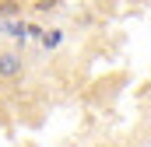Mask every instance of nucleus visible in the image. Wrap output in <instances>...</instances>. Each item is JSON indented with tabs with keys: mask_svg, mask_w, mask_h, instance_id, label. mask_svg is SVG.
Returning a JSON list of instances; mask_svg holds the SVG:
<instances>
[{
	"mask_svg": "<svg viewBox=\"0 0 151 147\" xmlns=\"http://www.w3.org/2000/svg\"><path fill=\"white\" fill-rule=\"evenodd\" d=\"M25 74V60L14 49H0V81H14Z\"/></svg>",
	"mask_w": 151,
	"mask_h": 147,
	"instance_id": "obj_1",
	"label": "nucleus"
},
{
	"mask_svg": "<svg viewBox=\"0 0 151 147\" xmlns=\"http://www.w3.org/2000/svg\"><path fill=\"white\" fill-rule=\"evenodd\" d=\"M42 46H49V49H53V46H60V32H53V35H42Z\"/></svg>",
	"mask_w": 151,
	"mask_h": 147,
	"instance_id": "obj_2",
	"label": "nucleus"
},
{
	"mask_svg": "<svg viewBox=\"0 0 151 147\" xmlns=\"http://www.w3.org/2000/svg\"><path fill=\"white\" fill-rule=\"evenodd\" d=\"M53 7H56V4H49V0H39V4H35L39 14H46V11H53Z\"/></svg>",
	"mask_w": 151,
	"mask_h": 147,
	"instance_id": "obj_3",
	"label": "nucleus"
},
{
	"mask_svg": "<svg viewBox=\"0 0 151 147\" xmlns=\"http://www.w3.org/2000/svg\"><path fill=\"white\" fill-rule=\"evenodd\" d=\"M91 147H106V144H91Z\"/></svg>",
	"mask_w": 151,
	"mask_h": 147,
	"instance_id": "obj_4",
	"label": "nucleus"
}]
</instances>
